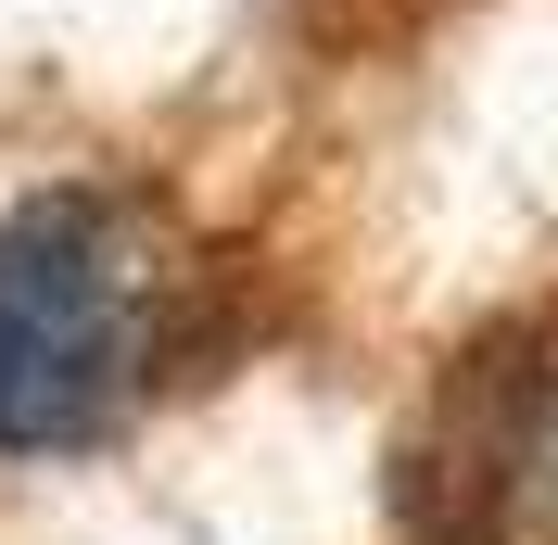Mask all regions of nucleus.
I'll return each instance as SVG.
<instances>
[{"mask_svg": "<svg viewBox=\"0 0 558 545\" xmlns=\"http://www.w3.org/2000/svg\"><path fill=\"white\" fill-rule=\"evenodd\" d=\"M178 241L140 191L51 178L0 216V457H76L153 393Z\"/></svg>", "mask_w": 558, "mask_h": 545, "instance_id": "nucleus-1", "label": "nucleus"}]
</instances>
